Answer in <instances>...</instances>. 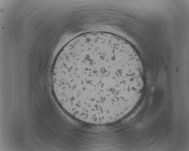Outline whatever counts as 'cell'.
Wrapping results in <instances>:
<instances>
[{
    "label": "cell",
    "mask_w": 189,
    "mask_h": 151,
    "mask_svg": "<svg viewBox=\"0 0 189 151\" xmlns=\"http://www.w3.org/2000/svg\"><path fill=\"white\" fill-rule=\"evenodd\" d=\"M140 73L132 52L120 43L91 39L63 49L52 74L54 92L86 111L111 108L135 92Z\"/></svg>",
    "instance_id": "1"
}]
</instances>
